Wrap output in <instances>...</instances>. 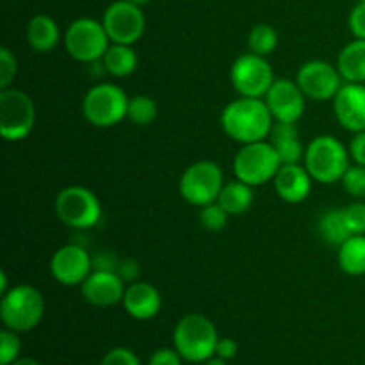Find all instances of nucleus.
I'll list each match as a JSON object with an SVG mask.
<instances>
[{
    "mask_svg": "<svg viewBox=\"0 0 365 365\" xmlns=\"http://www.w3.org/2000/svg\"><path fill=\"white\" fill-rule=\"evenodd\" d=\"M221 128L241 145L264 141L269 138L274 120L264 98L239 96L221 110Z\"/></svg>",
    "mask_w": 365,
    "mask_h": 365,
    "instance_id": "f257e3e1",
    "label": "nucleus"
},
{
    "mask_svg": "<svg viewBox=\"0 0 365 365\" xmlns=\"http://www.w3.org/2000/svg\"><path fill=\"white\" fill-rule=\"evenodd\" d=\"M349 150L335 135H317L305 150V168L319 184H337L348 171Z\"/></svg>",
    "mask_w": 365,
    "mask_h": 365,
    "instance_id": "f03ea898",
    "label": "nucleus"
},
{
    "mask_svg": "<svg viewBox=\"0 0 365 365\" xmlns=\"http://www.w3.org/2000/svg\"><path fill=\"white\" fill-rule=\"evenodd\" d=\"M220 337L209 317L202 314H187L177 323L173 331L175 349L185 362L200 364L216 355Z\"/></svg>",
    "mask_w": 365,
    "mask_h": 365,
    "instance_id": "7ed1b4c3",
    "label": "nucleus"
},
{
    "mask_svg": "<svg viewBox=\"0 0 365 365\" xmlns=\"http://www.w3.org/2000/svg\"><path fill=\"white\" fill-rule=\"evenodd\" d=\"M45 316V298L36 287L14 285L0 299V319L4 327L16 334L31 331Z\"/></svg>",
    "mask_w": 365,
    "mask_h": 365,
    "instance_id": "20e7f679",
    "label": "nucleus"
},
{
    "mask_svg": "<svg viewBox=\"0 0 365 365\" xmlns=\"http://www.w3.org/2000/svg\"><path fill=\"white\" fill-rule=\"evenodd\" d=\"M282 168L280 155L271 141L248 143L234 157V173L239 180L250 185H264L274 180Z\"/></svg>",
    "mask_w": 365,
    "mask_h": 365,
    "instance_id": "39448f33",
    "label": "nucleus"
},
{
    "mask_svg": "<svg viewBox=\"0 0 365 365\" xmlns=\"http://www.w3.org/2000/svg\"><path fill=\"white\" fill-rule=\"evenodd\" d=\"M128 96L120 86L100 82L86 93L82 100V114L91 125L109 128L127 118Z\"/></svg>",
    "mask_w": 365,
    "mask_h": 365,
    "instance_id": "423d86ee",
    "label": "nucleus"
},
{
    "mask_svg": "<svg viewBox=\"0 0 365 365\" xmlns=\"http://www.w3.org/2000/svg\"><path fill=\"white\" fill-rule=\"evenodd\" d=\"M110 39L102 21L95 18H77L64 32V48L78 63H95L103 59Z\"/></svg>",
    "mask_w": 365,
    "mask_h": 365,
    "instance_id": "0eeeda50",
    "label": "nucleus"
},
{
    "mask_svg": "<svg viewBox=\"0 0 365 365\" xmlns=\"http://www.w3.org/2000/svg\"><path fill=\"white\" fill-rule=\"evenodd\" d=\"M225 185L223 170L214 160H196L185 168L178 182L180 196L195 207H205L217 202Z\"/></svg>",
    "mask_w": 365,
    "mask_h": 365,
    "instance_id": "6e6552de",
    "label": "nucleus"
},
{
    "mask_svg": "<svg viewBox=\"0 0 365 365\" xmlns=\"http://www.w3.org/2000/svg\"><path fill=\"white\" fill-rule=\"evenodd\" d=\"M56 214L70 228L88 230L102 217V203L91 189L84 185H68L57 195Z\"/></svg>",
    "mask_w": 365,
    "mask_h": 365,
    "instance_id": "1a4fd4ad",
    "label": "nucleus"
},
{
    "mask_svg": "<svg viewBox=\"0 0 365 365\" xmlns=\"http://www.w3.org/2000/svg\"><path fill=\"white\" fill-rule=\"evenodd\" d=\"M36 107L21 89H0V134L6 141H21L32 132Z\"/></svg>",
    "mask_w": 365,
    "mask_h": 365,
    "instance_id": "9d476101",
    "label": "nucleus"
},
{
    "mask_svg": "<svg viewBox=\"0 0 365 365\" xmlns=\"http://www.w3.org/2000/svg\"><path fill=\"white\" fill-rule=\"evenodd\" d=\"M274 81L273 66L264 56L253 52L241 53L232 63L230 82L241 96L264 98Z\"/></svg>",
    "mask_w": 365,
    "mask_h": 365,
    "instance_id": "9b49d317",
    "label": "nucleus"
},
{
    "mask_svg": "<svg viewBox=\"0 0 365 365\" xmlns=\"http://www.w3.org/2000/svg\"><path fill=\"white\" fill-rule=\"evenodd\" d=\"M110 43L134 45L143 38L146 29L145 13L128 0H116L106 9L102 18Z\"/></svg>",
    "mask_w": 365,
    "mask_h": 365,
    "instance_id": "f8f14e48",
    "label": "nucleus"
},
{
    "mask_svg": "<svg viewBox=\"0 0 365 365\" xmlns=\"http://www.w3.org/2000/svg\"><path fill=\"white\" fill-rule=\"evenodd\" d=\"M342 81L344 78H342L339 68L321 59L305 63L296 75V82L305 93L307 98L316 100V102L334 100V96L344 84Z\"/></svg>",
    "mask_w": 365,
    "mask_h": 365,
    "instance_id": "ddd939ff",
    "label": "nucleus"
},
{
    "mask_svg": "<svg viewBox=\"0 0 365 365\" xmlns=\"http://www.w3.org/2000/svg\"><path fill=\"white\" fill-rule=\"evenodd\" d=\"M93 257L86 252L84 246L71 242L57 250L50 259V273L53 280L61 285L73 287L82 285V282L91 274Z\"/></svg>",
    "mask_w": 365,
    "mask_h": 365,
    "instance_id": "4468645a",
    "label": "nucleus"
},
{
    "mask_svg": "<svg viewBox=\"0 0 365 365\" xmlns=\"http://www.w3.org/2000/svg\"><path fill=\"white\" fill-rule=\"evenodd\" d=\"M305 100L307 96L298 82L291 78H277L264 96L273 120L285 123H298L302 120L305 113Z\"/></svg>",
    "mask_w": 365,
    "mask_h": 365,
    "instance_id": "2eb2a0df",
    "label": "nucleus"
},
{
    "mask_svg": "<svg viewBox=\"0 0 365 365\" xmlns=\"http://www.w3.org/2000/svg\"><path fill=\"white\" fill-rule=\"evenodd\" d=\"M335 118L346 130H365V84L344 82L334 96Z\"/></svg>",
    "mask_w": 365,
    "mask_h": 365,
    "instance_id": "dca6fc26",
    "label": "nucleus"
},
{
    "mask_svg": "<svg viewBox=\"0 0 365 365\" xmlns=\"http://www.w3.org/2000/svg\"><path fill=\"white\" fill-rule=\"evenodd\" d=\"M125 289L127 284L114 271H91V274L81 285L86 302L102 309L123 302Z\"/></svg>",
    "mask_w": 365,
    "mask_h": 365,
    "instance_id": "f3484780",
    "label": "nucleus"
},
{
    "mask_svg": "<svg viewBox=\"0 0 365 365\" xmlns=\"http://www.w3.org/2000/svg\"><path fill=\"white\" fill-rule=\"evenodd\" d=\"M123 309L132 319L135 321H150L160 312L163 298L155 285L150 282L138 280L134 284H128L123 296Z\"/></svg>",
    "mask_w": 365,
    "mask_h": 365,
    "instance_id": "a211bd4d",
    "label": "nucleus"
},
{
    "mask_svg": "<svg viewBox=\"0 0 365 365\" xmlns=\"http://www.w3.org/2000/svg\"><path fill=\"white\" fill-rule=\"evenodd\" d=\"M312 180L305 166L299 164H282L274 177V191L284 202L302 203L309 198L312 191Z\"/></svg>",
    "mask_w": 365,
    "mask_h": 365,
    "instance_id": "6ab92c4d",
    "label": "nucleus"
},
{
    "mask_svg": "<svg viewBox=\"0 0 365 365\" xmlns=\"http://www.w3.org/2000/svg\"><path fill=\"white\" fill-rule=\"evenodd\" d=\"M25 38H27V43L31 45V48L36 50V52H50L61 41L59 25L48 14H36L27 24Z\"/></svg>",
    "mask_w": 365,
    "mask_h": 365,
    "instance_id": "aec40b11",
    "label": "nucleus"
},
{
    "mask_svg": "<svg viewBox=\"0 0 365 365\" xmlns=\"http://www.w3.org/2000/svg\"><path fill=\"white\" fill-rule=\"evenodd\" d=\"M337 68L344 82L365 84V39H353L337 57Z\"/></svg>",
    "mask_w": 365,
    "mask_h": 365,
    "instance_id": "412c9836",
    "label": "nucleus"
},
{
    "mask_svg": "<svg viewBox=\"0 0 365 365\" xmlns=\"http://www.w3.org/2000/svg\"><path fill=\"white\" fill-rule=\"evenodd\" d=\"M217 203L230 216H241V214L248 212L253 205V185L235 178V180L223 185Z\"/></svg>",
    "mask_w": 365,
    "mask_h": 365,
    "instance_id": "4be33fe9",
    "label": "nucleus"
},
{
    "mask_svg": "<svg viewBox=\"0 0 365 365\" xmlns=\"http://www.w3.org/2000/svg\"><path fill=\"white\" fill-rule=\"evenodd\" d=\"M103 68L109 75L118 78L128 77L135 71L138 68V53H135L134 46L132 45H121V43H113L107 48L106 56L102 59Z\"/></svg>",
    "mask_w": 365,
    "mask_h": 365,
    "instance_id": "5701e85b",
    "label": "nucleus"
},
{
    "mask_svg": "<svg viewBox=\"0 0 365 365\" xmlns=\"http://www.w3.org/2000/svg\"><path fill=\"white\" fill-rule=\"evenodd\" d=\"M339 267L349 277L365 274V235H351L339 246Z\"/></svg>",
    "mask_w": 365,
    "mask_h": 365,
    "instance_id": "b1692460",
    "label": "nucleus"
},
{
    "mask_svg": "<svg viewBox=\"0 0 365 365\" xmlns=\"http://www.w3.org/2000/svg\"><path fill=\"white\" fill-rule=\"evenodd\" d=\"M319 235L327 245L330 246H341L346 239L351 237V230L348 227V221H346L344 209H331L321 216L319 225Z\"/></svg>",
    "mask_w": 365,
    "mask_h": 365,
    "instance_id": "393cba45",
    "label": "nucleus"
},
{
    "mask_svg": "<svg viewBox=\"0 0 365 365\" xmlns=\"http://www.w3.org/2000/svg\"><path fill=\"white\" fill-rule=\"evenodd\" d=\"M277 46H278V34L271 25L259 24L250 31L248 34L250 52L257 53V56L267 57L269 53L274 52Z\"/></svg>",
    "mask_w": 365,
    "mask_h": 365,
    "instance_id": "a878e982",
    "label": "nucleus"
},
{
    "mask_svg": "<svg viewBox=\"0 0 365 365\" xmlns=\"http://www.w3.org/2000/svg\"><path fill=\"white\" fill-rule=\"evenodd\" d=\"M157 102L148 95H135L128 100V109H127V118L134 125H146L153 123V120L157 118Z\"/></svg>",
    "mask_w": 365,
    "mask_h": 365,
    "instance_id": "bb28decb",
    "label": "nucleus"
},
{
    "mask_svg": "<svg viewBox=\"0 0 365 365\" xmlns=\"http://www.w3.org/2000/svg\"><path fill=\"white\" fill-rule=\"evenodd\" d=\"M230 214L223 209L217 202L200 207V223L209 232H221L228 223Z\"/></svg>",
    "mask_w": 365,
    "mask_h": 365,
    "instance_id": "cd10ccee",
    "label": "nucleus"
},
{
    "mask_svg": "<svg viewBox=\"0 0 365 365\" xmlns=\"http://www.w3.org/2000/svg\"><path fill=\"white\" fill-rule=\"evenodd\" d=\"M21 341L16 331L6 330L0 331V365H11L20 359Z\"/></svg>",
    "mask_w": 365,
    "mask_h": 365,
    "instance_id": "c85d7f7f",
    "label": "nucleus"
},
{
    "mask_svg": "<svg viewBox=\"0 0 365 365\" xmlns=\"http://www.w3.org/2000/svg\"><path fill=\"white\" fill-rule=\"evenodd\" d=\"M271 143H273L274 148H277L282 164H299V160L305 159V150H303L302 141H299V135Z\"/></svg>",
    "mask_w": 365,
    "mask_h": 365,
    "instance_id": "c756f323",
    "label": "nucleus"
},
{
    "mask_svg": "<svg viewBox=\"0 0 365 365\" xmlns=\"http://www.w3.org/2000/svg\"><path fill=\"white\" fill-rule=\"evenodd\" d=\"M342 187L353 198H365V166H349L342 177Z\"/></svg>",
    "mask_w": 365,
    "mask_h": 365,
    "instance_id": "7c9ffc66",
    "label": "nucleus"
},
{
    "mask_svg": "<svg viewBox=\"0 0 365 365\" xmlns=\"http://www.w3.org/2000/svg\"><path fill=\"white\" fill-rule=\"evenodd\" d=\"M18 71V61L9 48H0V89H7L13 84Z\"/></svg>",
    "mask_w": 365,
    "mask_h": 365,
    "instance_id": "2f4dec72",
    "label": "nucleus"
},
{
    "mask_svg": "<svg viewBox=\"0 0 365 365\" xmlns=\"http://www.w3.org/2000/svg\"><path fill=\"white\" fill-rule=\"evenodd\" d=\"M346 221L353 235H365V203L355 202L344 209Z\"/></svg>",
    "mask_w": 365,
    "mask_h": 365,
    "instance_id": "473e14b6",
    "label": "nucleus"
},
{
    "mask_svg": "<svg viewBox=\"0 0 365 365\" xmlns=\"http://www.w3.org/2000/svg\"><path fill=\"white\" fill-rule=\"evenodd\" d=\"M102 365H141L138 355L127 348H114L103 356Z\"/></svg>",
    "mask_w": 365,
    "mask_h": 365,
    "instance_id": "72a5a7b5",
    "label": "nucleus"
},
{
    "mask_svg": "<svg viewBox=\"0 0 365 365\" xmlns=\"http://www.w3.org/2000/svg\"><path fill=\"white\" fill-rule=\"evenodd\" d=\"M348 25L356 39H365V2H359L348 16Z\"/></svg>",
    "mask_w": 365,
    "mask_h": 365,
    "instance_id": "f704fd0d",
    "label": "nucleus"
},
{
    "mask_svg": "<svg viewBox=\"0 0 365 365\" xmlns=\"http://www.w3.org/2000/svg\"><path fill=\"white\" fill-rule=\"evenodd\" d=\"M116 273L120 274V278L127 285L134 284L141 277V266H139V262L135 259H123L120 260V266H118Z\"/></svg>",
    "mask_w": 365,
    "mask_h": 365,
    "instance_id": "c9c22d12",
    "label": "nucleus"
},
{
    "mask_svg": "<svg viewBox=\"0 0 365 365\" xmlns=\"http://www.w3.org/2000/svg\"><path fill=\"white\" fill-rule=\"evenodd\" d=\"M182 362H184V359H182L177 349L160 348L150 356L148 365H182Z\"/></svg>",
    "mask_w": 365,
    "mask_h": 365,
    "instance_id": "e433bc0d",
    "label": "nucleus"
},
{
    "mask_svg": "<svg viewBox=\"0 0 365 365\" xmlns=\"http://www.w3.org/2000/svg\"><path fill=\"white\" fill-rule=\"evenodd\" d=\"M120 266V259L113 252H100L93 257V271H114Z\"/></svg>",
    "mask_w": 365,
    "mask_h": 365,
    "instance_id": "4c0bfd02",
    "label": "nucleus"
},
{
    "mask_svg": "<svg viewBox=\"0 0 365 365\" xmlns=\"http://www.w3.org/2000/svg\"><path fill=\"white\" fill-rule=\"evenodd\" d=\"M349 155L355 160V164L365 166V130L356 132L355 138L349 143Z\"/></svg>",
    "mask_w": 365,
    "mask_h": 365,
    "instance_id": "58836bf2",
    "label": "nucleus"
},
{
    "mask_svg": "<svg viewBox=\"0 0 365 365\" xmlns=\"http://www.w3.org/2000/svg\"><path fill=\"white\" fill-rule=\"evenodd\" d=\"M239 353V344L234 341V339H220L217 341V346H216V356H220V359L227 360V362H230V360H234L235 356H237Z\"/></svg>",
    "mask_w": 365,
    "mask_h": 365,
    "instance_id": "ea45409f",
    "label": "nucleus"
},
{
    "mask_svg": "<svg viewBox=\"0 0 365 365\" xmlns=\"http://www.w3.org/2000/svg\"><path fill=\"white\" fill-rule=\"evenodd\" d=\"M7 291H9V287H7V273L6 269H0V294H6Z\"/></svg>",
    "mask_w": 365,
    "mask_h": 365,
    "instance_id": "a19ab883",
    "label": "nucleus"
},
{
    "mask_svg": "<svg viewBox=\"0 0 365 365\" xmlns=\"http://www.w3.org/2000/svg\"><path fill=\"white\" fill-rule=\"evenodd\" d=\"M203 365H228V362L227 360H223V359H220V356H210L209 360H205V362H203Z\"/></svg>",
    "mask_w": 365,
    "mask_h": 365,
    "instance_id": "79ce46f5",
    "label": "nucleus"
},
{
    "mask_svg": "<svg viewBox=\"0 0 365 365\" xmlns=\"http://www.w3.org/2000/svg\"><path fill=\"white\" fill-rule=\"evenodd\" d=\"M11 365H39V362L34 359H29V356H24V359H18L16 362H13Z\"/></svg>",
    "mask_w": 365,
    "mask_h": 365,
    "instance_id": "37998d69",
    "label": "nucleus"
},
{
    "mask_svg": "<svg viewBox=\"0 0 365 365\" xmlns=\"http://www.w3.org/2000/svg\"><path fill=\"white\" fill-rule=\"evenodd\" d=\"M128 2L135 4V6H139V7H143V6H146V4H148L150 0H128Z\"/></svg>",
    "mask_w": 365,
    "mask_h": 365,
    "instance_id": "c03bdc74",
    "label": "nucleus"
},
{
    "mask_svg": "<svg viewBox=\"0 0 365 365\" xmlns=\"http://www.w3.org/2000/svg\"><path fill=\"white\" fill-rule=\"evenodd\" d=\"M356 2H365V0H356Z\"/></svg>",
    "mask_w": 365,
    "mask_h": 365,
    "instance_id": "a18cd8bd",
    "label": "nucleus"
}]
</instances>
